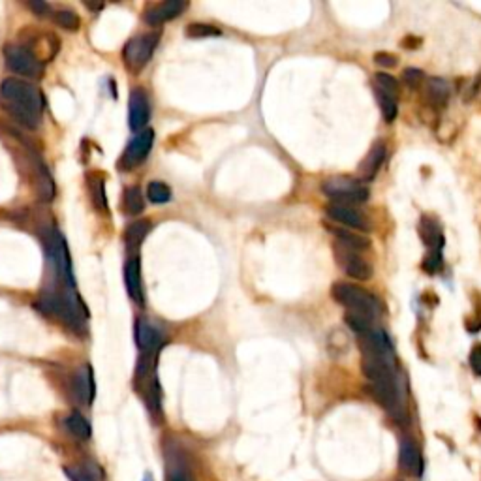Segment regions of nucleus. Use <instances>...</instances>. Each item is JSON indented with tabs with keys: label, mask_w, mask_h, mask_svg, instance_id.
<instances>
[{
	"label": "nucleus",
	"mask_w": 481,
	"mask_h": 481,
	"mask_svg": "<svg viewBox=\"0 0 481 481\" xmlns=\"http://www.w3.org/2000/svg\"><path fill=\"white\" fill-rule=\"evenodd\" d=\"M36 308L42 310L45 316H53L61 324L78 333L85 331V322L89 318V312L85 308L83 301L79 299L75 290L62 288V290H49L36 301Z\"/></svg>",
	"instance_id": "f257e3e1"
},
{
	"label": "nucleus",
	"mask_w": 481,
	"mask_h": 481,
	"mask_svg": "<svg viewBox=\"0 0 481 481\" xmlns=\"http://www.w3.org/2000/svg\"><path fill=\"white\" fill-rule=\"evenodd\" d=\"M0 98L4 100V104L25 107V109H30L38 115H42L45 106L44 96L38 90V87L16 78H8L0 83Z\"/></svg>",
	"instance_id": "f03ea898"
},
{
	"label": "nucleus",
	"mask_w": 481,
	"mask_h": 481,
	"mask_svg": "<svg viewBox=\"0 0 481 481\" xmlns=\"http://www.w3.org/2000/svg\"><path fill=\"white\" fill-rule=\"evenodd\" d=\"M44 246L45 252H47V257H49V262L53 263V269H55L56 276L61 279L62 288H72V290H75L72 260H70V252H68L64 237H62L55 228H51V230L45 231Z\"/></svg>",
	"instance_id": "7ed1b4c3"
},
{
	"label": "nucleus",
	"mask_w": 481,
	"mask_h": 481,
	"mask_svg": "<svg viewBox=\"0 0 481 481\" xmlns=\"http://www.w3.org/2000/svg\"><path fill=\"white\" fill-rule=\"evenodd\" d=\"M331 296L339 305L346 307L352 312H363L369 314L372 318L378 316L380 312V305L372 293L365 291L359 286L348 284V282H335L331 288Z\"/></svg>",
	"instance_id": "20e7f679"
},
{
	"label": "nucleus",
	"mask_w": 481,
	"mask_h": 481,
	"mask_svg": "<svg viewBox=\"0 0 481 481\" xmlns=\"http://www.w3.org/2000/svg\"><path fill=\"white\" fill-rule=\"evenodd\" d=\"M322 192L325 196L331 197L333 203H344V205H358L365 203L370 197L369 186L353 177H331L324 181Z\"/></svg>",
	"instance_id": "39448f33"
},
{
	"label": "nucleus",
	"mask_w": 481,
	"mask_h": 481,
	"mask_svg": "<svg viewBox=\"0 0 481 481\" xmlns=\"http://www.w3.org/2000/svg\"><path fill=\"white\" fill-rule=\"evenodd\" d=\"M158 44H160V32L141 34L130 39L123 49V61L130 72H141L152 59Z\"/></svg>",
	"instance_id": "423d86ee"
},
{
	"label": "nucleus",
	"mask_w": 481,
	"mask_h": 481,
	"mask_svg": "<svg viewBox=\"0 0 481 481\" xmlns=\"http://www.w3.org/2000/svg\"><path fill=\"white\" fill-rule=\"evenodd\" d=\"M4 59L6 66L13 73L28 79H39L44 75V62L32 55V51L25 49L21 45H8L4 49Z\"/></svg>",
	"instance_id": "0eeeda50"
},
{
	"label": "nucleus",
	"mask_w": 481,
	"mask_h": 481,
	"mask_svg": "<svg viewBox=\"0 0 481 481\" xmlns=\"http://www.w3.org/2000/svg\"><path fill=\"white\" fill-rule=\"evenodd\" d=\"M152 143H154V132L151 128L138 132L134 135V140L130 141L126 149H124V154L118 160V169L130 171V169L138 168L140 164L145 162L152 149Z\"/></svg>",
	"instance_id": "6e6552de"
},
{
	"label": "nucleus",
	"mask_w": 481,
	"mask_h": 481,
	"mask_svg": "<svg viewBox=\"0 0 481 481\" xmlns=\"http://www.w3.org/2000/svg\"><path fill=\"white\" fill-rule=\"evenodd\" d=\"M335 257L336 263L344 269V273L348 276H352L355 280H369L372 276V267L369 262H365L363 257L359 256L358 250L346 248L336 243L335 245Z\"/></svg>",
	"instance_id": "1a4fd4ad"
},
{
	"label": "nucleus",
	"mask_w": 481,
	"mask_h": 481,
	"mask_svg": "<svg viewBox=\"0 0 481 481\" xmlns=\"http://www.w3.org/2000/svg\"><path fill=\"white\" fill-rule=\"evenodd\" d=\"M325 213L331 220H335L339 224H344L350 230H370V222L367 220L359 209H355L353 205H344V203H329L325 207Z\"/></svg>",
	"instance_id": "9d476101"
},
{
	"label": "nucleus",
	"mask_w": 481,
	"mask_h": 481,
	"mask_svg": "<svg viewBox=\"0 0 481 481\" xmlns=\"http://www.w3.org/2000/svg\"><path fill=\"white\" fill-rule=\"evenodd\" d=\"M135 344L140 348V355H157L164 341L160 331L145 319L135 322Z\"/></svg>",
	"instance_id": "9b49d317"
},
{
	"label": "nucleus",
	"mask_w": 481,
	"mask_h": 481,
	"mask_svg": "<svg viewBox=\"0 0 481 481\" xmlns=\"http://www.w3.org/2000/svg\"><path fill=\"white\" fill-rule=\"evenodd\" d=\"M128 121L130 128L134 132H141L145 130L149 118H151V104H149V98L141 89L132 90L130 95V104H128Z\"/></svg>",
	"instance_id": "f8f14e48"
},
{
	"label": "nucleus",
	"mask_w": 481,
	"mask_h": 481,
	"mask_svg": "<svg viewBox=\"0 0 481 481\" xmlns=\"http://www.w3.org/2000/svg\"><path fill=\"white\" fill-rule=\"evenodd\" d=\"M186 8H188V2H185V0H166V2L151 6L145 11V21L151 27H158L162 23H168L175 17H179Z\"/></svg>",
	"instance_id": "ddd939ff"
},
{
	"label": "nucleus",
	"mask_w": 481,
	"mask_h": 481,
	"mask_svg": "<svg viewBox=\"0 0 481 481\" xmlns=\"http://www.w3.org/2000/svg\"><path fill=\"white\" fill-rule=\"evenodd\" d=\"M95 372L89 363H85L81 369L73 375L72 393L78 398V403L90 404L95 401Z\"/></svg>",
	"instance_id": "4468645a"
},
{
	"label": "nucleus",
	"mask_w": 481,
	"mask_h": 481,
	"mask_svg": "<svg viewBox=\"0 0 481 481\" xmlns=\"http://www.w3.org/2000/svg\"><path fill=\"white\" fill-rule=\"evenodd\" d=\"M449 90L448 81H444L440 78H429L423 83V100H425V107L431 109H442L446 107L449 100Z\"/></svg>",
	"instance_id": "2eb2a0df"
},
{
	"label": "nucleus",
	"mask_w": 481,
	"mask_h": 481,
	"mask_svg": "<svg viewBox=\"0 0 481 481\" xmlns=\"http://www.w3.org/2000/svg\"><path fill=\"white\" fill-rule=\"evenodd\" d=\"M124 284H126V291H128L130 299L138 303V305H143L145 297H143L140 257H130L126 265H124Z\"/></svg>",
	"instance_id": "dca6fc26"
},
{
	"label": "nucleus",
	"mask_w": 481,
	"mask_h": 481,
	"mask_svg": "<svg viewBox=\"0 0 481 481\" xmlns=\"http://www.w3.org/2000/svg\"><path fill=\"white\" fill-rule=\"evenodd\" d=\"M386 160V145L382 141H376L375 145L370 147L369 154L363 158V162L359 164V175H361V183L365 181H372L376 173L380 171Z\"/></svg>",
	"instance_id": "f3484780"
},
{
	"label": "nucleus",
	"mask_w": 481,
	"mask_h": 481,
	"mask_svg": "<svg viewBox=\"0 0 481 481\" xmlns=\"http://www.w3.org/2000/svg\"><path fill=\"white\" fill-rule=\"evenodd\" d=\"M398 463H401V468L412 476L423 474V457H421L420 448L412 440H403V444H401Z\"/></svg>",
	"instance_id": "a211bd4d"
},
{
	"label": "nucleus",
	"mask_w": 481,
	"mask_h": 481,
	"mask_svg": "<svg viewBox=\"0 0 481 481\" xmlns=\"http://www.w3.org/2000/svg\"><path fill=\"white\" fill-rule=\"evenodd\" d=\"M151 228L152 224L149 220H138V222L126 228V231H124V245H126V250L132 254V257H138L135 254L140 250V246L143 245V240H145L147 233L151 231Z\"/></svg>",
	"instance_id": "6ab92c4d"
},
{
	"label": "nucleus",
	"mask_w": 481,
	"mask_h": 481,
	"mask_svg": "<svg viewBox=\"0 0 481 481\" xmlns=\"http://www.w3.org/2000/svg\"><path fill=\"white\" fill-rule=\"evenodd\" d=\"M420 236L423 239V243L429 246V250L442 252L444 233L437 220L431 219V217H423L420 222Z\"/></svg>",
	"instance_id": "aec40b11"
},
{
	"label": "nucleus",
	"mask_w": 481,
	"mask_h": 481,
	"mask_svg": "<svg viewBox=\"0 0 481 481\" xmlns=\"http://www.w3.org/2000/svg\"><path fill=\"white\" fill-rule=\"evenodd\" d=\"M375 319L372 316H369V314H363V312H352V310H348L346 316H344V322L348 324V327L353 331V333H358L359 339L361 336H367L370 335L372 331L378 329L375 325Z\"/></svg>",
	"instance_id": "412c9836"
},
{
	"label": "nucleus",
	"mask_w": 481,
	"mask_h": 481,
	"mask_svg": "<svg viewBox=\"0 0 481 481\" xmlns=\"http://www.w3.org/2000/svg\"><path fill=\"white\" fill-rule=\"evenodd\" d=\"M4 109L8 111V115L16 121V123L23 124V126L28 130L39 128V124H42V115L30 111V109L13 106V104H4Z\"/></svg>",
	"instance_id": "4be33fe9"
},
{
	"label": "nucleus",
	"mask_w": 481,
	"mask_h": 481,
	"mask_svg": "<svg viewBox=\"0 0 481 481\" xmlns=\"http://www.w3.org/2000/svg\"><path fill=\"white\" fill-rule=\"evenodd\" d=\"M66 476L72 481H102L104 480V472L95 463H85L83 466H75V468H64Z\"/></svg>",
	"instance_id": "5701e85b"
},
{
	"label": "nucleus",
	"mask_w": 481,
	"mask_h": 481,
	"mask_svg": "<svg viewBox=\"0 0 481 481\" xmlns=\"http://www.w3.org/2000/svg\"><path fill=\"white\" fill-rule=\"evenodd\" d=\"M64 425H66L68 432L73 434L75 438H79V440H89L92 437L90 423L79 412H72V414L68 415L66 420H64Z\"/></svg>",
	"instance_id": "b1692460"
},
{
	"label": "nucleus",
	"mask_w": 481,
	"mask_h": 481,
	"mask_svg": "<svg viewBox=\"0 0 481 481\" xmlns=\"http://www.w3.org/2000/svg\"><path fill=\"white\" fill-rule=\"evenodd\" d=\"M123 209L126 214H135L143 213L145 209V200H143V194L138 186H128L123 194Z\"/></svg>",
	"instance_id": "393cba45"
},
{
	"label": "nucleus",
	"mask_w": 481,
	"mask_h": 481,
	"mask_svg": "<svg viewBox=\"0 0 481 481\" xmlns=\"http://www.w3.org/2000/svg\"><path fill=\"white\" fill-rule=\"evenodd\" d=\"M331 231L335 233L336 237V243L342 246H346V248H352V250H365V248H369L370 243L367 239H365L363 236H358V233H353V231L350 230H342V228H331Z\"/></svg>",
	"instance_id": "a878e982"
},
{
	"label": "nucleus",
	"mask_w": 481,
	"mask_h": 481,
	"mask_svg": "<svg viewBox=\"0 0 481 481\" xmlns=\"http://www.w3.org/2000/svg\"><path fill=\"white\" fill-rule=\"evenodd\" d=\"M352 342H350V336H348L346 331L342 329H333L327 336V350L333 358H341L344 353L350 350Z\"/></svg>",
	"instance_id": "bb28decb"
},
{
	"label": "nucleus",
	"mask_w": 481,
	"mask_h": 481,
	"mask_svg": "<svg viewBox=\"0 0 481 481\" xmlns=\"http://www.w3.org/2000/svg\"><path fill=\"white\" fill-rule=\"evenodd\" d=\"M375 92H376V98H378V104H380V109H382L384 118H386L387 123H393V121L397 118V113H398L397 98L391 95H387V92L380 90L378 87H375Z\"/></svg>",
	"instance_id": "cd10ccee"
},
{
	"label": "nucleus",
	"mask_w": 481,
	"mask_h": 481,
	"mask_svg": "<svg viewBox=\"0 0 481 481\" xmlns=\"http://www.w3.org/2000/svg\"><path fill=\"white\" fill-rule=\"evenodd\" d=\"M147 197L151 200V203H168L171 200V188L166 183L160 181H152L151 185L147 186Z\"/></svg>",
	"instance_id": "c85d7f7f"
},
{
	"label": "nucleus",
	"mask_w": 481,
	"mask_h": 481,
	"mask_svg": "<svg viewBox=\"0 0 481 481\" xmlns=\"http://www.w3.org/2000/svg\"><path fill=\"white\" fill-rule=\"evenodd\" d=\"M53 19L59 27L66 28V30H78L81 21H79V16L73 10H68V8H62V10L53 11Z\"/></svg>",
	"instance_id": "c756f323"
},
{
	"label": "nucleus",
	"mask_w": 481,
	"mask_h": 481,
	"mask_svg": "<svg viewBox=\"0 0 481 481\" xmlns=\"http://www.w3.org/2000/svg\"><path fill=\"white\" fill-rule=\"evenodd\" d=\"M222 30L213 25H203V23H192L186 27V36L188 38H214V36H220Z\"/></svg>",
	"instance_id": "7c9ffc66"
},
{
	"label": "nucleus",
	"mask_w": 481,
	"mask_h": 481,
	"mask_svg": "<svg viewBox=\"0 0 481 481\" xmlns=\"http://www.w3.org/2000/svg\"><path fill=\"white\" fill-rule=\"evenodd\" d=\"M375 87H378L380 90H384V92H387V95H391L397 98L398 95V81L393 75H389V73H384V72H378L375 73Z\"/></svg>",
	"instance_id": "2f4dec72"
},
{
	"label": "nucleus",
	"mask_w": 481,
	"mask_h": 481,
	"mask_svg": "<svg viewBox=\"0 0 481 481\" xmlns=\"http://www.w3.org/2000/svg\"><path fill=\"white\" fill-rule=\"evenodd\" d=\"M90 194H92V202H95V207L98 211H107V197H106V185L102 179L92 181V186H90Z\"/></svg>",
	"instance_id": "473e14b6"
},
{
	"label": "nucleus",
	"mask_w": 481,
	"mask_h": 481,
	"mask_svg": "<svg viewBox=\"0 0 481 481\" xmlns=\"http://www.w3.org/2000/svg\"><path fill=\"white\" fill-rule=\"evenodd\" d=\"M404 85L412 90H418L425 83V73L421 72L420 68H406L403 72Z\"/></svg>",
	"instance_id": "72a5a7b5"
},
{
	"label": "nucleus",
	"mask_w": 481,
	"mask_h": 481,
	"mask_svg": "<svg viewBox=\"0 0 481 481\" xmlns=\"http://www.w3.org/2000/svg\"><path fill=\"white\" fill-rule=\"evenodd\" d=\"M440 265H442V252H427L425 260H423V269L427 273H434L440 269Z\"/></svg>",
	"instance_id": "f704fd0d"
},
{
	"label": "nucleus",
	"mask_w": 481,
	"mask_h": 481,
	"mask_svg": "<svg viewBox=\"0 0 481 481\" xmlns=\"http://www.w3.org/2000/svg\"><path fill=\"white\" fill-rule=\"evenodd\" d=\"M28 8L36 13V16L39 17H49L53 16V8H51V4H47V2H42V0H32V2H28Z\"/></svg>",
	"instance_id": "c9c22d12"
},
{
	"label": "nucleus",
	"mask_w": 481,
	"mask_h": 481,
	"mask_svg": "<svg viewBox=\"0 0 481 481\" xmlns=\"http://www.w3.org/2000/svg\"><path fill=\"white\" fill-rule=\"evenodd\" d=\"M375 62L382 68H395L397 66V56L391 55V53H386V51H380L375 55Z\"/></svg>",
	"instance_id": "e433bc0d"
},
{
	"label": "nucleus",
	"mask_w": 481,
	"mask_h": 481,
	"mask_svg": "<svg viewBox=\"0 0 481 481\" xmlns=\"http://www.w3.org/2000/svg\"><path fill=\"white\" fill-rule=\"evenodd\" d=\"M470 367L477 376H481V344H476L470 352Z\"/></svg>",
	"instance_id": "4c0bfd02"
},
{
	"label": "nucleus",
	"mask_w": 481,
	"mask_h": 481,
	"mask_svg": "<svg viewBox=\"0 0 481 481\" xmlns=\"http://www.w3.org/2000/svg\"><path fill=\"white\" fill-rule=\"evenodd\" d=\"M421 44L420 38H414V36H406V38L403 39V47H406V49H418Z\"/></svg>",
	"instance_id": "58836bf2"
},
{
	"label": "nucleus",
	"mask_w": 481,
	"mask_h": 481,
	"mask_svg": "<svg viewBox=\"0 0 481 481\" xmlns=\"http://www.w3.org/2000/svg\"><path fill=\"white\" fill-rule=\"evenodd\" d=\"M143 481H152V477L149 476V474H147V476H145V480H143Z\"/></svg>",
	"instance_id": "ea45409f"
}]
</instances>
